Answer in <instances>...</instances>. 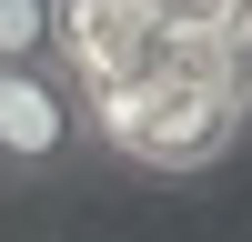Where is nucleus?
<instances>
[{"label":"nucleus","instance_id":"obj_1","mask_svg":"<svg viewBox=\"0 0 252 242\" xmlns=\"http://www.w3.org/2000/svg\"><path fill=\"white\" fill-rule=\"evenodd\" d=\"M121 151H131V172H152V182L222 172V161L242 151V71L232 60H222V71H161L152 91H141L131 131H121Z\"/></svg>","mask_w":252,"mask_h":242},{"label":"nucleus","instance_id":"obj_3","mask_svg":"<svg viewBox=\"0 0 252 242\" xmlns=\"http://www.w3.org/2000/svg\"><path fill=\"white\" fill-rule=\"evenodd\" d=\"M61 60V0H0V71Z\"/></svg>","mask_w":252,"mask_h":242},{"label":"nucleus","instance_id":"obj_4","mask_svg":"<svg viewBox=\"0 0 252 242\" xmlns=\"http://www.w3.org/2000/svg\"><path fill=\"white\" fill-rule=\"evenodd\" d=\"M232 71H242V141H252V51L232 60Z\"/></svg>","mask_w":252,"mask_h":242},{"label":"nucleus","instance_id":"obj_2","mask_svg":"<svg viewBox=\"0 0 252 242\" xmlns=\"http://www.w3.org/2000/svg\"><path fill=\"white\" fill-rule=\"evenodd\" d=\"M91 161V111H81L71 60L0 71V182H61Z\"/></svg>","mask_w":252,"mask_h":242}]
</instances>
